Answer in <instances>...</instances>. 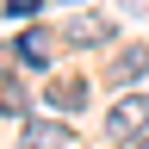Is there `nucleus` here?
I'll return each mask as SVG.
<instances>
[{
  "instance_id": "1",
  "label": "nucleus",
  "mask_w": 149,
  "mask_h": 149,
  "mask_svg": "<svg viewBox=\"0 0 149 149\" xmlns=\"http://www.w3.org/2000/svg\"><path fill=\"white\" fill-rule=\"evenodd\" d=\"M106 130H112L118 143L143 137V130H149V100H143V93H124V100H118V106L106 112Z\"/></svg>"
},
{
  "instance_id": "2",
  "label": "nucleus",
  "mask_w": 149,
  "mask_h": 149,
  "mask_svg": "<svg viewBox=\"0 0 149 149\" xmlns=\"http://www.w3.org/2000/svg\"><path fill=\"white\" fill-rule=\"evenodd\" d=\"M68 44H74V50H100V44H112V19H106V13H81V19L68 25Z\"/></svg>"
},
{
  "instance_id": "3",
  "label": "nucleus",
  "mask_w": 149,
  "mask_h": 149,
  "mask_svg": "<svg viewBox=\"0 0 149 149\" xmlns=\"http://www.w3.org/2000/svg\"><path fill=\"white\" fill-rule=\"evenodd\" d=\"M62 143H68V124H56V118L19 124V149H62Z\"/></svg>"
},
{
  "instance_id": "4",
  "label": "nucleus",
  "mask_w": 149,
  "mask_h": 149,
  "mask_svg": "<svg viewBox=\"0 0 149 149\" xmlns=\"http://www.w3.org/2000/svg\"><path fill=\"white\" fill-rule=\"evenodd\" d=\"M50 106H56V112H81V106H87V81H81V74H74V81L56 74V81H50Z\"/></svg>"
},
{
  "instance_id": "5",
  "label": "nucleus",
  "mask_w": 149,
  "mask_h": 149,
  "mask_svg": "<svg viewBox=\"0 0 149 149\" xmlns=\"http://www.w3.org/2000/svg\"><path fill=\"white\" fill-rule=\"evenodd\" d=\"M137 74H149V44H130V50H118V62H112V81H137Z\"/></svg>"
},
{
  "instance_id": "6",
  "label": "nucleus",
  "mask_w": 149,
  "mask_h": 149,
  "mask_svg": "<svg viewBox=\"0 0 149 149\" xmlns=\"http://www.w3.org/2000/svg\"><path fill=\"white\" fill-rule=\"evenodd\" d=\"M19 62L50 68V37H44V31H25V37H19Z\"/></svg>"
},
{
  "instance_id": "7",
  "label": "nucleus",
  "mask_w": 149,
  "mask_h": 149,
  "mask_svg": "<svg viewBox=\"0 0 149 149\" xmlns=\"http://www.w3.org/2000/svg\"><path fill=\"white\" fill-rule=\"evenodd\" d=\"M0 112H6V118H25V87H19L13 74H0Z\"/></svg>"
},
{
  "instance_id": "8",
  "label": "nucleus",
  "mask_w": 149,
  "mask_h": 149,
  "mask_svg": "<svg viewBox=\"0 0 149 149\" xmlns=\"http://www.w3.org/2000/svg\"><path fill=\"white\" fill-rule=\"evenodd\" d=\"M13 56H19V50H6V44H0V68H6V62H13Z\"/></svg>"
},
{
  "instance_id": "9",
  "label": "nucleus",
  "mask_w": 149,
  "mask_h": 149,
  "mask_svg": "<svg viewBox=\"0 0 149 149\" xmlns=\"http://www.w3.org/2000/svg\"><path fill=\"white\" fill-rule=\"evenodd\" d=\"M143 149H149V143H143Z\"/></svg>"
}]
</instances>
